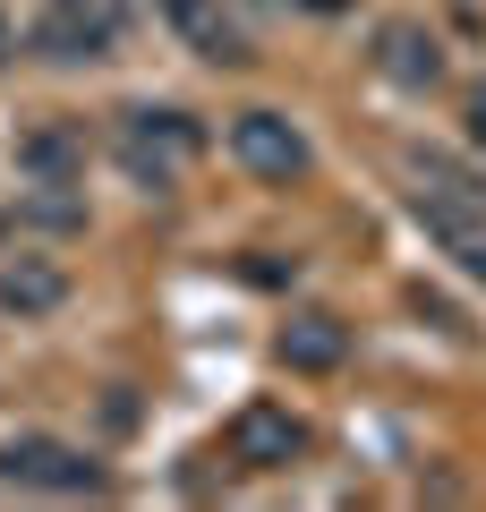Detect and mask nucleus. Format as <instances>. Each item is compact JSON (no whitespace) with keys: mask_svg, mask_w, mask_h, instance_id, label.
Masks as SVG:
<instances>
[{"mask_svg":"<svg viewBox=\"0 0 486 512\" xmlns=\"http://www.w3.org/2000/svg\"><path fill=\"white\" fill-rule=\"evenodd\" d=\"M197 146H205V128L188 120V111L137 103V111L120 120V163H128V180H137V188H154V197H162L171 180H180V163H188Z\"/></svg>","mask_w":486,"mask_h":512,"instance_id":"f257e3e1","label":"nucleus"},{"mask_svg":"<svg viewBox=\"0 0 486 512\" xmlns=\"http://www.w3.org/2000/svg\"><path fill=\"white\" fill-rule=\"evenodd\" d=\"M120 26H128V0H52L35 18V35H26V52L35 60H103L111 43H120Z\"/></svg>","mask_w":486,"mask_h":512,"instance_id":"f03ea898","label":"nucleus"},{"mask_svg":"<svg viewBox=\"0 0 486 512\" xmlns=\"http://www.w3.org/2000/svg\"><path fill=\"white\" fill-rule=\"evenodd\" d=\"M0 478L9 487H43V495H103V461L60 444V436H9L0 444Z\"/></svg>","mask_w":486,"mask_h":512,"instance_id":"7ed1b4c3","label":"nucleus"},{"mask_svg":"<svg viewBox=\"0 0 486 512\" xmlns=\"http://www.w3.org/2000/svg\"><path fill=\"white\" fill-rule=\"evenodd\" d=\"M231 163L248 171V180H273V188H290V180H307V137L282 120V111H239L231 120Z\"/></svg>","mask_w":486,"mask_h":512,"instance_id":"20e7f679","label":"nucleus"},{"mask_svg":"<svg viewBox=\"0 0 486 512\" xmlns=\"http://www.w3.org/2000/svg\"><path fill=\"white\" fill-rule=\"evenodd\" d=\"M231 461L239 470H290V461H307V419L282 402H248L231 419Z\"/></svg>","mask_w":486,"mask_h":512,"instance_id":"39448f33","label":"nucleus"},{"mask_svg":"<svg viewBox=\"0 0 486 512\" xmlns=\"http://www.w3.org/2000/svg\"><path fill=\"white\" fill-rule=\"evenodd\" d=\"M162 18L180 26V43H188L197 60H214V69H248V60H256L248 26H239L222 0H162Z\"/></svg>","mask_w":486,"mask_h":512,"instance_id":"423d86ee","label":"nucleus"},{"mask_svg":"<svg viewBox=\"0 0 486 512\" xmlns=\"http://www.w3.org/2000/svg\"><path fill=\"white\" fill-rule=\"evenodd\" d=\"M376 69L393 77L401 94H435L444 86V43H435L418 18H384L376 26Z\"/></svg>","mask_w":486,"mask_h":512,"instance_id":"0eeeda50","label":"nucleus"},{"mask_svg":"<svg viewBox=\"0 0 486 512\" xmlns=\"http://www.w3.org/2000/svg\"><path fill=\"white\" fill-rule=\"evenodd\" d=\"M410 214H486V180L469 163H452V154H410Z\"/></svg>","mask_w":486,"mask_h":512,"instance_id":"6e6552de","label":"nucleus"},{"mask_svg":"<svg viewBox=\"0 0 486 512\" xmlns=\"http://www.w3.org/2000/svg\"><path fill=\"white\" fill-rule=\"evenodd\" d=\"M273 350H282L290 376H333V367L350 359V325L324 316V308H307V316H290V325L273 333Z\"/></svg>","mask_w":486,"mask_h":512,"instance_id":"1a4fd4ad","label":"nucleus"},{"mask_svg":"<svg viewBox=\"0 0 486 512\" xmlns=\"http://www.w3.org/2000/svg\"><path fill=\"white\" fill-rule=\"evenodd\" d=\"M18 171L26 180H52V188H77V171H86V137H77L69 120H43L18 137Z\"/></svg>","mask_w":486,"mask_h":512,"instance_id":"9d476101","label":"nucleus"},{"mask_svg":"<svg viewBox=\"0 0 486 512\" xmlns=\"http://www.w3.org/2000/svg\"><path fill=\"white\" fill-rule=\"evenodd\" d=\"M69 299V274H60L52 256H9L0 265V308L9 316H52Z\"/></svg>","mask_w":486,"mask_h":512,"instance_id":"9b49d317","label":"nucleus"},{"mask_svg":"<svg viewBox=\"0 0 486 512\" xmlns=\"http://www.w3.org/2000/svg\"><path fill=\"white\" fill-rule=\"evenodd\" d=\"M418 222L452 248V265H461L469 282H486V214H418Z\"/></svg>","mask_w":486,"mask_h":512,"instance_id":"f8f14e48","label":"nucleus"},{"mask_svg":"<svg viewBox=\"0 0 486 512\" xmlns=\"http://www.w3.org/2000/svg\"><path fill=\"white\" fill-rule=\"evenodd\" d=\"M18 214L35 222V231H86V205H77L69 188H52V180H35V197H26Z\"/></svg>","mask_w":486,"mask_h":512,"instance_id":"ddd939ff","label":"nucleus"},{"mask_svg":"<svg viewBox=\"0 0 486 512\" xmlns=\"http://www.w3.org/2000/svg\"><path fill=\"white\" fill-rule=\"evenodd\" d=\"M410 308H418V316H427V325H435V333H469V316H461V308H452V299H444V291H427V282H418V291H410Z\"/></svg>","mask_w":486,"mask_h":512,"instance_id":"4468645a","label":"nucleus"},{"mask_svg":"<svg viewBox=\"0 0 486 512\" xmlns=\"http://www.w3.org/2000/svg\"><path fill=\"white\" fill-rule=\"evenodd\" d=\"M461 120H469V146H486V77L461 94Z\"/></svg>","mask_w":486,"mask_h":512,"instance_id":"2eb2a0df","label":"nucleus"},{"mask_svg":"<svg viewBox=\"0 0 486 512\" xmlns=\"http://www.w3.org/2000/svg\"><path fill=\"white\" fill-rule=\"evenodd\" d=\"M9 52H18V26H9V18H0V60H9Z\"/></svg>","mask_w":486,"mask_h":512,"instance_id":"dca6fc26","label":"nucleus"}]
</instances>
